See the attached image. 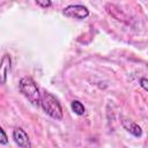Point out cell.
<instances>
[{"mask_svg": "<svg viewBox=\"0 0 148 148\" xmlns=\"http://www.w3.org/2000/svg\"><path fill=\"white\" fill-rule=\"evenodd\" d=\"M0 135H1V138H0V145H6L8 142V138H7V134H6V132H5L3 128H0Z\"/></svg>", "mask_w": 148, "mask_h": 148, "instance_id": "cell-9", "label": "cell"}, {"mask_svg": "<svg viewBox=\"0 0 148 148\" xmlns=\"http://www.w3.org/2000/svg\"><path fill=\"white\" fill-rule=\"evenodd\" d=\"M62 14L69 18L83 20L89 16V9L83 5H69L64 8Z\"/></svg>", "mask_w": 148, "mask_h": 148, "instance_id": "cell-3", "label": "cell"}, {"mask_svg": "<svg viewBox=\"0 0 148 148\" xmlns=\"http://www.w3.org/2000/svg\"><path fill=\"white\" fill-rule=\"evenodd\" d=\"M40 108L43 111L56 120H61L64 117L62 108L59 101L49 91L44 90L40 97Z\"/></svg>", "mask_w": 148, "mask_h": 148, "instance_id": "cell-2", "label": "cell"}, {"mask_svg": "<svg viewBox=\"0 0 148 148\" xmlns=\"http://www.w3.org/2000/svg\"><path fill=\"white\" fill-rule=\"evenodd\" d=\"M121 125H123V127L130 134H132V135H134L136 138H139V136L142 135V130H141V127L136 123H134L132 120H128V119H123L121 120Z\"/></svg>", "mask_w": 148, "mask_h": 148, "instance_id": "cell-6", "label": "cell"}, {"mask_svg": "<svg viewBox=\"0 0 148 148\" xmlns=\"http://www.w3.org/2000/svg\"><path fill=\"white\" fill-rule=\"evenodd\" d=\"M13 139H14L15 143L21 148H30L31 147V142H30V139H29L27 132L21 127H16L13 131Z\"/></svg>", "mask_w": 148, "mask_h": 148, "instance_id": "cell-4", "label": "cell"}, {"mask_svg": "<svg viewBox=\"0 0 148 148\" xmlns=\"http://www.w3.org/2000/svg\"><path fill=\"white\" fill-rule=\"evenodd\" d=\"M139 84L141 86L142 89H145L146 91H148V79L147 77H141L139 81Z\"/></svg>", "mask_w": 148, "mask_h": 148, "instance_id": "cell-10", "label": "cell"}, {"mask_svg": "<svg viewBox=\"0 0 148 148\" xmlns=\"http://www.w3.org/2000/svg\"><path fill=\"white\" fill-rule=\"evenodd\" d=\"M18 89L22 95L35 106H40L42 92L37 87L35 80L30 76H23L18 82Z\"/></svg>", "mask_w": 148, "mask_h": 148, "instance_id": "cell-1", "label": "cell"}, {"mask_svg": "<svg viewBox=\"0 0 148 148\" xmlns=\"http://www.w3.org/2000/svg\"><path fill=\"white\" fill-rule=\"evenodd\" d=\"M35 2H36L38 6L43 7V8H49V7H51V5H52V1H51V0H35Z\"/></svg>", "mask_w": 148, "mask_h": 148, "instance_id": "cell-8", "label": "cell"}, {"mask_svg": "<svg viewBox=\"0 0 148 148\" xmlns=\"http://www.w3.org/2000/svg\"><path fill=\"white\" fill-rule=\"evenodd\" d=\"M12 69V58L8 53L3 54L2 60H1V67H0V77H1V83H6L7 76Z\"/></svg>", "mask_w": 148, "mask_h": 148, "instance_id": "cell-5", "label": "cell"}, {"mask_svg": "<svg viewBox=\"0 0 148 148\" xmlns=\"http://www.w3.org/2000/svg\"><path fill=\"white\" fill-rule=\"evenodd\" d=\"M71 108H72V111L77 116H83L86 113V108L80 101H76V99L73 101L71 103Z\"/></svg>", "mask_w": 148, "mask_h": 148, "instance_id": "cell-7", "label": "cell"}]
</instances>
